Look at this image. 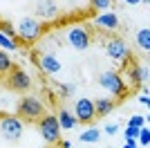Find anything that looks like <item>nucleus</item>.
<instances>
[{
  "label": "nucleus",
  "mask_w": 150,
  "mask_h": 148,
  "mask_svg": "<svg viewBox=\"0 0 150 148\" xmlns=\"http://www.w3.org/2000/svg\"><path fill=\"white\" fill-rule=\"evenodd\" d=\"M25 132V123L16 115H0V135L7 142H18Z\"/></svg>",
  "instance_id": "1"
},
{
  "label": "nucleus",
  "mask_w": 150,
  "mask_h": 148,
  "mask_svg": "<svg viewBox=\"0 0 150 148\" xmlns=\"http://www.w3.org/2000/svg\"><path fill=\"white\" fill-rule=\"evenodd\" d=\"M99 83H101V88H103L105 92H110L112 97H117V99L125 97V83H123V79H121V74H117L114 70L101 72L99 74Z\"/></svg>",
  "instance_id": "2"
},
{
  "label": "nucleus",
  "mask_w": 150,
  "mask_h": 148,
  "mask_svg": "<svg viewBox=\"0 0 150 148\" xmlns=\"http://www.w3.org/2000/svg\"><path fill=\"white\" fill-rule=\"evenodd\" d=\"M38 130H40V137H43L47 144H58L61 142V126H58V119L54 115H43L38 119Z\"/></svg>",
  "instance_id": "3"
},
{
  "label": "nucleus",
  "mask_w": 150,
  "mask_h": 148,
  "mask_svg": "<svg viewBox=\"0 0 150 148\" xmlns=\"http://www.w3.org/2000/svg\"><path fill=\"white\" fill-rule=\"evenodd\" d=\"M65 41H67L69 47H74L76 52H83V49H88L90 43H92V38H90V29L85 25H74V27H69L67 34H65Z\"/></svg>",
  "instance_id": "4"
},
{
  "label": "nucleus",
  "mask_w": 150,
  "mask_h": 148,
  "mask_svg": "<svg viewBox=\"0 0 150 148\" xmlns=\"http://www.w3.org/2000/svg\"><path fill=\"white\" fill-rule=\"evenodd\" d=\"M18 115L23 119H29V121H36L45 115V105L40 99L36 97H23L18 103Z\"/></svg>",
  "instance_id": "5"
},
{
  "label": "nucleus",
  "mask_w": 150,
  "mask_h": 148,
  "mask_svg": "<svg viewBox=\"0 0 150 148\" xmlns=\"http://www.w3.org/2000/svg\"><path fill=\"white\" fill-rule=\"evenodd\" d=\"M40 34H43V25H40V20L31 18V16L20 18V23H18V36L23 38V41L34 43V41L40 38Z\"/></svg>",
  "instance_id": "6"
},
{
  "label": "nucleus",
  "mask_w": 150,
  "mask_h": 148,
  "mask_svg": "<svg viewBox=\"0 0 150 148\" xmlns=\"http://www.w3.org/2000/svg\"><path fill=\"white\" fill-rule=\"evenodd\" d=\"M105 52L117 63H125L130 58V47H128V43H125L123 38H110L108 45H105Z\"/></svg>",
  "instance_id": "7"
},
{
  "label": "nucleus",
  "mask_w": 150,
  "mask_h": 148,
  "mask_svg": "<svg viewBox=\"0 0 150 148\" xmlns=\"http://www.w3.org/2000/svg\"><path fill=\"white\" fill-rule=\"evenodd\" d=\"M74 117H76V121H81V123H92L94 119H96V112H94V101L92 99H88V97H83V99H79L74 103Z\"/></svg>",
  "instance_id": "8"
},
{
  "label": "nucleus",
  "mask_w": 150,
  "mask_h": 148,
  "mask_svg": "<svg viewBox=\"0 0 150 148\" xmlns=\"http://www.w3.org/2000/svg\"><path fill=\"white\" fill-rule=\"evenodd\" d=\"M119 25H121L119 16L112 14V11H99L96 16H94V27L101 29V31H117Z\"/></svg>",
  "instance_id": "9"
},
{
  "label": "nucleus",
  "mask_w": 150,
  "mask_h": 148,
  "mask_svg": "<svg viewBox=\"0 0 150 148\" xmlns=\"http://www.w3.org/2000/svg\"><path fill=\"white\" fill-rule=\"evenodd\" d=\"M38 68L43 70V74H58L61 72V61H58V56L54 54V52H43V54L36 58Z\"/></svg>",
  "instance_id": "10"
},
{
  "label": "nucleus",
  "mask_w": 150,
  "mask_h": 148,
  "mask_svg": "<svg viewBox=\"0 0 150 148\" xmlns=\"http://www.w3.org/2000/svg\"><path fill=\"white\" fill-rule=\"evenodd\" d=\"M31 85V76L25 72V70L13 68L11 74H9V88L11 90H29Z\"/></svg>",
  "instance_id": "11"
},
{
  "label": "nucleus",
  "mask_w": 150,
  "mask_h": 148,
  "mask_svg": "<svg viewBox=\"0 0 150 148\" xmlns=\"http://www.w3.org/2000/svg\"><path fill=\"white\" fill-rule=\"evenodd\" d=\"M36 16L38 18H56L58 16L56 0H38L36 2Z\"/></svg>",
  "instance_id": "12"
},
{
  "label": "nucleus",
  "mask_w": 150,
  "mask_h": 148,
  "mask_svg": "<svg viewBox=\"0 0 150 148\" xmlns=\"http://www.w3.org/2000/svg\"><path fill=\"white\" fill-rule=\"evenodd\" d=\"M128 76H130V81L134 83V85H141V83H148V68H141L139 63H132L130 70H128Z\"/></svg>",
  "instance_id": "13"
},
{
  "label": "nucleus",
  "mask_w": 150,
  "mask_h": 148,
  "mask_svg": "<svg viewBox=\"0 0 150 148\" xmlns=\"http://www.w3.org/2000/svg\"><path fill=\"white\" fill-rule=\"evenodd\" d=\"M56 119H58L61 130H72V128H76V123H79L76 117H74V112H69V110H58Z\"/></svg>",
  "instance_id": "14"
},
{
  "label": "nucleus",
  "mask_w": 150,
  "mask_h": 148,
  "mask_svg": "<svg viewBox=\"0 0 150 148\" xmlns=\"http://www.w3.org/2000/svg\"><path fill=\"white\" fill-rule=\"evenodd\" d=\"M114 110V101L112 99H96L94 101V112H96V117H105V115H110V112Z\"/></svg>",
  "instance_id": "15"
},
{
  "label": "nucleus",
  "mask_w": 150,
  "mask_h": 148,
  "mask_svg": "<svg viewBox=\"0 0 150 148\" xmlns=\"http://www.w3.org/2000/svg\"><path fill=\"white\" fill-rule=\"evenodd\" d=\"M79 139H81L83 144H94V142H99V139H101V130L92 126V128L83 130L81 135H79Z\"/></svg>",
  "instance_id": "16"
},
{
  "label": "nucleus",
  "mask_w": 150,
  "mask_h": 148,
  "mask_svg": "<svg viewBox=\"0 0 150 148\" xmlns=\"http://www.w3.org/2000/svg\"><path fill=\"white\" fill-rule=\"evenodd\" d=\"M137 45L144 52H150V29L148 27H141V29L137 31Z\"/></svg>",
  "instance_id": "17"
},
{
  "label": "nucleus",
  "mask_w": 150,
  "mask_h": 148,
  "mask_svg": "<svg viewBox=\"0 0 150 148\" xmlns=\"http://www.w3.org/2000/svg\"><path fill=\"white\" fill-rule=\"evenodd\" d=\"M11 70H13V61H11V56L7 54L5 49H0V74L11 72Z\"/></svg>",
  "instance_id": "18"
},
{
  "label": "nucleus",
  "mask_w": 150,
  "mask_h": 148,
  "mask_svg": "<svg viewBox=\"0 0 150 148\" xmlns=\"http://www.w3.org/2000/svg\"><path fill=\"white\" fill-rule=\"evenodd\" d=\"M0 49H5V52H13V49H18V43H16L13 38H9L7 34L0 31Z\"/></svg>",
  "instance_id": "19"
},
{
  "label": "nucleus",
  "mask_w": 150,
  "mask_h": 148,
  "mask_svg": "<svg viewBox=\"0 0 150 148\" xmlns=\"http://www.w3.org/2000/svg\"><path fill=\"white\" fill-rule=\"evenodd\" d=\"M137 142L141 144V146H148V144H150V128H148V126H141V128H139Z\"/></svg>",
  "instance_id": "20"
},
{
  "label": "nucleus",
  "mask_w": 150,
  "mask_h": 148,
  "mask_svg": "<svg viewBox=\"0 0 150 148\" xmlns=\"http://www.w3.org/2000/svg\"><path fill=\"white\" fill-rule=\"evenodd\" d=\"M90 5H92L96 11H110L112 0H90Z\"/></svg>",
  "instance_id": "21"
},
{
  "label": "nucleus",
  "mask_w": 150,
  "mask_h": 148,
  "mask_svg": "<svg viewBox=\"0 0 150 148\" xmlns=\"http://www.w3.org/2000/svg\"><path fill=\"white\" fill-rule=\"evenodd\" d=\"M74 90H76L74 83H61V85H58V92H61L63 99H69L72 94H74Z\"/></svg>",
  "instance_id": "22"
},
{
  "label": "nucleus",
  "mask_w": 150,
  "mask_h": 148,
  "mask_svg": "<svg viewBox=\"0 0 150 148\" xmlns=\"http://www.w3.org/2000/svg\"><path fill=\"white\" fill-rule=\"evenodd\" d=\"M0 31H2V34H7L9 38H13V41H16V27H13L11 23H7V20H0Z\"/></svg>",
  "instance_id": "23"
},
{
  "label": "nucleus",
  "mask_w": 150,
  "mask_h": 148,
  "mask_svg": "<svg viewBox=\"0 0 150 148\" xmlns=\"http://www.w3.org/2000/svg\"><path fill=\"white\" fill-rule=\"evenodd\" d=\"M146 117H141V115H132L130 121H128V126H134V128H141V126H146Z\"/></svg>",
  "instance_id": "24"
},
{
  "label": "nucleus",
  "mask_w": 150,
  "mask_h": 148,
  "mask_svg": "<svg viewBox=\"0 0 150 148\" xmlns=\"http://www.w3.org/2000/svg\"><path fill=\"white\" fill-rule=\"evenodd\" d=\"M123 135L128 137V139H137V135H139V128H134V126H128V128L123 130Z\"/></svg>",
  "instance_id": "25"
},
{
  "label": "nucleus",
  "mask_w": 150,
  "mask_h": 148,
  "mask_svg": "<svg viewBox=\"0 0 150 148\" xmlns=\"http://www.w3.org/2000/svg\"><path fill=\"white\" fill-rule=\"evenodd\" d=\"M119 132V126L117 123H108L105 126V135H117Z\"/></svg>",
  "instance_id": "26"
},
{
  "label": "nucleus",
  "mask_w": 150,
  "mask_h": 148,
  "mask_svg": "<svg viewBox=\"0 0 150 148\" xmlns=\"http://www.w3.org/2000/svg\"><path fill=\"white\" fill-rule=\"evenodd\" d=\"M123 148H139V144H137V139H128V137H125Z\"/></svg>",
  "instance_id": "27"
},
{
  "label": "nucleus",
  "mask_w": 150,
  "mask_h": 148,
  "mask_svg": "<svg viewBox=\"0 0 150 148\" xmlns=\"http://www.w3.org/2000/svg\"><path fill=\"white\" fill-rule=\"evenodd\" d=\"M139 103H141V105H148V103H150V97L141 92V94H139Z\"/></svg>",
  "instance_id": "28"
},
{
  "label": "nucleus",
  "mask_w": 150,
  "mask_h": 148,
  "mask_svg": "<svg viewBox=\"0 0 150 148\" xmlns=\"http://www.w3.org/2000/svg\"><path fill=\"white\" fill-rule=\"evenodd\" d=\"M125 5H130V7H137V5H141V0H123Z\"/></svg>",
  "instance_id": "29"
},
{
  "label": "nucleus",
  "mask_w": 150,
  "mask_h": 148,
  "mask_svg": "<svg viewBox=\"0 0 150 148\" xmlns=\"http://www.w3.org/2000/svg\"><path fill=\"white\" fill-rule=\"evenodd\" d=\"M65 2H67V5H81L83 0H65Z\"/></svg>",
  "instance_id": "30"
},
{
  "label": "nucleus",
  "mask_w": 150,
  "mask_h": 148,
  "mask_svg": "<svg viewBox=\"0 0 150 148\" xmlns=\"http://www.w3.org/2000/svg\"><path fill=\"white\" fill-rule=\"evenodd\" d=\"M61 146H63V148H72V142H63Z\"/></svg>",
  "instance_id": "31"
}]
</instances>
